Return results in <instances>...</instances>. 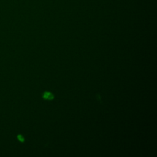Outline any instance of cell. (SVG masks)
Wrapping results in <instances>:
<instances>
[{
    "label": "cell",
    "instance_id": "6da1fadb",
    "mask_svg": "<svg viewBox=\"0 0 157 157\" xmlns=\"http://www.w3.org/2000/svg\"><path fill=\"white\" fill-rule=\"evenodd\" d=\"M43 98L44 99H49V100H52L54 98V96L50 92H45L43 94Z\"/></svg>",
    "mask_w": 157,
    "mask_h": 157
},
{
    "label": "cell",
    "instance_id": "7a4b0ae2",
    "mask_svg": "<svg viewBox=\"0 0 157 157\" xmlns=\"http://www.w3.org/2000/svg\"><path fill=\"white\" fill-rule=\"evenodd\" d=\"M18 137V139H20V140L21 142H23V141L24 140V139H23V137H22L21 135H19Z\"/></svg>",
    "mask_w": 157,
    "mask_h": 157
}]
</instances>
